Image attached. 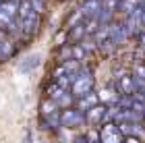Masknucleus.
<instances>
[{"label": "nucleus", "mask_w": 145, "mask_h": 143, "mask_svg": "<svg viewBox=\"0 0 145 143\" xmlns=\"http://www.w3.org/2000/svg\"><path fill=\"white\" fill-rule=\"evenodd\" d=\"M72 93H75L77 97H81L85 93L91 91V85H93V79H91V75L87 73V71H77L75 79H72Z\"/></svg>", "instance_id": "obj_1"}, {"label": "nucleus", "mask_w": 145, "mask_h": 143, "mask_svg": "<svg viewBox=\"0 0 145 143\" xmlns=\"http://www.w3.org/2000/svg\"><path fill=\"white\" fill-rule=\"evenodd\" d=\"M83 122V116L77 112V110H64L60 114V125L62 127H77Z\"/></svg>", "instance_id": "obj_2"}, {"label": "nucleus", "mask_w": 145, "mask_h": 143, "mask_svg": "<svg viewBox=\"0 0 145 143\" xmlns=\"http://www.w3.org/2000/svg\"><path fill=\"white\" fill-rule=\"evenodd\" d=\"M100 139H104V141H110V139L118 141V139H122L120 127H114V125H106V127L102 129V133H100Z\"/></svg>", "instance_id": "obj_3"}, {"label": "nucleus", "mask_w": 145, "mask_h": 143, "mask_svg": "<svg viewBox=\"0 0 145 143\" xmlns=\"http://www.w3.org/2000/svg\"><path fill=\"white\" fill-rule=\"evenodd\" d=\"M85 112H87V120L89 122H102L108 116V110L102 108V106H91L89 110H85Z\"/></svg>", "instance_id": "obj_4"}, {"label": "nucleus", "mask_w": 145, "mask_h": 143, "mask_svg": "<svg viewBox=\"0 0 145 143\" xmlns=\"http://www.w3.org/2000/svg\"><path fill=\"white\" fill-rule=\"evenodd\" d=\"M81 97H83V100H81V108H85V110H89V108L97 102V95H95V93H91V91H89V93H85V95H81Z\"/></svg>", "instance_id": "obj_5"}]
</instances>
